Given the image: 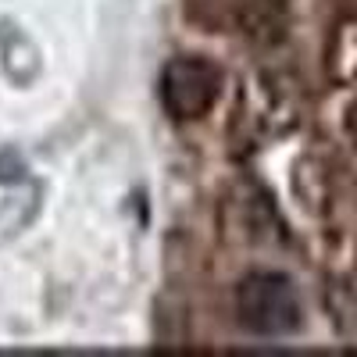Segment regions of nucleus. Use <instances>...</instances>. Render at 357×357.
<instances>
[{"label": "nucleus", "mask_w": 357, "mask_h": 357, "mask_svg": "<svg viewBox=\"0 0 357 357\" xmlns=\"http://www.w3.org/2000/svg\"><path fill=\"white\" fill-rule=\"evenodd\" d=\"M236 314L254 336H289L301 325V301L286 275L254 272L236 289Z\"/></svg>", "instance_id": "1"}, {"label": "nucleus", "mask_w": 357, "mask_h": 357, "mask_svg": "<svg viewBox=\"0 0 357 357\" xmlns=\"http://www.w3.org/2000/svg\"><path fill=\"white\" fill-rule=\"evenodd\" d=\"M218 97V68L200 57H178L161 75V104L172 118H200Z\"/></svg>", "instance_id": "2"}]
</instances>
